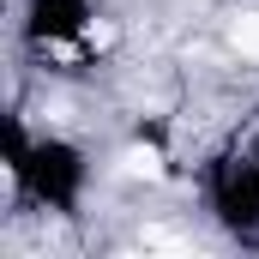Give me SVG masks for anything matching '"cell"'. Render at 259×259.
<instances>
[{"instance_id":"6da1fadb","label":"cell","mask_w":259,"mask_h":259,"mask_svg":"<svg viewBox=\"0 0 259 259\" xmlns=\"http://www.w3.org/2000/svg\"><path fill=\"white\" fill-rule=\"evenodd\" d=\"M121 175L127 181H163L169 169H163V151L157 145H127L121 151Z\"/></svg>"},{"instance_id":"7a4b0ae2","label":"cell","mask_w":259,"mask_h":259,"mask_svg":"<svg viewBox=\"0 0 259 259\" xmlns=\"http://www.w3.org/2000/svg\"><path fill=\"white\" fill-rule=\"evenodd\" d=\"M229 49H235L241 61H259V6H241V12L229 18Z\"/></svg>"}]
</instances>
